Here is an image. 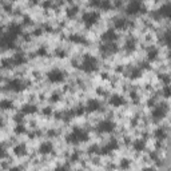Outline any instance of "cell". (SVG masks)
Instances as JSON below:
<instances>
[{
    "label": "cell",
    "instance_id": "5bb4252c",
    "mask_svg": "<svg viewBox=\"0 0 171 171\" xmlns=\"http://www.w3.org/2000/svg\"><path fill=\"white\" fill-rule=\"evenodd\" d=\"M114 25L116 30H126L128 25V21H127V19H124V17H118V19H115Z\"/></svg>",
    "mask_w": 171,
    "mask_h": 171
},
{
    "label": "cell",
    "instance_id": "8fae6325",
    "mask_svg": "<svg viewBox=\"0 0 171 171\" xmlns=\"http://www.w3.org/2000/svg\"><path fill=\"white\" fill-rule=\"evenodd\" d=\"M86 110L90 111V112L100 110V102L96 100V99H90L87 102V104H86Z\"/></svg>",
    "mask_w": 171,
    "mask_h": 171
},
{
    "label": "cell",
    "instance_id": "83f0119b",
    "mask_svg": "<svg viewBox=\"0 0 171 171\" xmlns=\"http://www.w3.org/2000/svg\"><path fill=\"white\" fill-rule=\"evenodd\" d=\"M163 40H164L166 46L171 47V31H167V32L164 34V36H163Z\"/></svg>",
    "mask_w": 171,
    "mask_h": 171
},
{
    "label": "cell",
    "instance_id": "4fadbf2b",
    "mask_svg": "<svg viewBox=\"0 0 171 171\" xmlns=\"http://www.w3.org/2000/svg\"><path fill=\"white\" fill-rule=\"evenodd\" d=\"M110 104L111 106H114V107H120V106H123L126 100H124V98L123 96H120V95H112L110 98Z\"/></svg>",
    "mask_w": 171,
    "mask_h": 171
},
{
    "label": "cell",
    "instance_id": "e0dca14e",
    "mask_svg": "<svg viewBox=\"0 0 171 171\" xmlns=\"http://www.w3.org/2000/svg\"><path fill=\"white\" fill-rule=\"evenodd\" d=\"M53 150V146H52V143L51 142H44L42 146H40V152H42V154H49V152H51Z\"/></svg>",
    "mask_w": 171,
    "mask_h": 171
},
{
    "label": "cell",
    "instance_id": "d590c367",
    "mask_svg": "<svg viewBox=\"0 0 171 171\" xmlns=\"http://www.w3.org/2000/svg\"><path fill=\"white\" fill-rule=\"evenodd\" d=\"M43 112H44L46 115H49V114H52V110L49 109V107H47V109H44V110H43Z\"/></svg>",
    "mask_w": 171,
    "mask_h": 171
},
{
    "label": "cell",
    "instance_id": "f1b7e54d",
    "mask_svg": "<svg viewBox=\"0 0 171 171\" xmlns=\"http://www.w3.org/2000/svg\"><path fill=\"white\" fill-rule=\"evenodd\" d=\"M78 10H79V8L76 7V6H75V7H71L70 10L67 11V16H68V17H74L76 13H78Z\"/></svg>",
    "mask_w": 171,
    "mask_h": 171
},
{
    "label": "cell",
    "instance_id": "52a82bcc",
    "mask_svg": "<svg viewBox=\"0 0 171 171\" xmlns=\"http://www.w3.org/2000/svg\"><path fill=\"white\" fill-rule=\"evenodd\" d=\"M118 51V46H116L115 42H111V43H106L103 42V44L100 46V53L103 56H110V55H114V53Z\"/></svg>",
    "mask_w": 171,
    "mask_h": 171
},
{
    "label": "cell",
    "instance_id": "d6986e66",
    "mask_svg": "<svg viewBox=\"0 0 171 171\" xmlns=\"http://www.w3.org/2000/svg\"><path fill=\"white\" fill-rule=\"evenodd\" d=\"M158 53H159L158 48L152 46V47L148 48V51H147V58H148V59H150V60H155L156 58H158Z\"/></svg>",
    "mask_w": 171,
    "mask_h": 171
},
{
    "label": "cell",
    "instance_id": "7a4b0ae2",
    "mask_svg": "<svg viewBox=\"0 0 171 171\" xmlns=\"http://www.w3.org/2000/svg\"><path fill=\"white\" fill-rule=\"evenodd\" d=\"M88 139V134L82 128H75L72 132H71L68 136H67V142L74 143V145H78L80 142H84Z\"/></svg>",
    "mask_w": 171,
    "mask_h": 171
},
{
    "label": "cell",
    "instance_id": "d4e9b609",
    "mask_svg": "<svg viewBox=\"0 0 171 171\" xmlns=\"http://www.w3.org/2000/svg\"><path fill=\"white\" fill-rule=\"evenodd\" d=\"M162 94H163V96H166V98H171V86L166 84L163 90H162Z\"/></svg>",
    "mask_w": 171,
    "mask_h": 171
},
{
    "label": "cell",
    "instance_id": "1f68e13d",
    "mask_svg": "<svg viewBox=\"0 0 171 171\" xmlns=\"http://www.w3.org/2000/svg\"><path fill=\"white\" fill-rule=\"evenodd\" d=\"M12 104H11V102H7V100H3L2 102V107H3V109L4 110H7V109H10V107H11Z\"/></svg>",
    "mask_w": 171,
    "mask_h": 171
},
{
    "label": "cell",
    "instance_id": "603a6c76",
    "mask_svg": "<svg viewBox=\"0 0 171 171\" xmlns=\"http://www.w3.org/2000/svg\"><path fill=\"white\" fill-rule=\"evenodd\" d=\"M145 147H146V142L143 141V139H139V141H136L134 143V148L136 151H142V150H145Z\"/></svg>",
    "mask_w": 171,
    "mask_h": 171
},
{
    "label": "cell",
    "instance_id": "ffe728a7",
    "mask_svg": "<svg viewBox=\"0 0 171 171\" xmlns=\"http://www.w3.org/2000/svg\"><path fill=\"white\" fill-rule=\"evenodd\" d=\"M12 62H13V64H15V66H19V64H23V63H25L24 53H16V55H13Z\"/></svg>",
    "mask_w": 171,
    "mask_h": 171
},
{
    "label": "cell",
    "instance_id": "484cf974",
    "mask_svg": "<svg viewBox=\"0 0 171 171\" xmlns=\"http://www.w3.org/2000/svg\"><path fill=\"white\" fill-rule=\"evenodd\" d=\"M15 154L16 155H24L25 154V146L24 145H20V146H17L16 148H15Z\"/></svg>",
    "mask_w": 171,
    "mask_h": 171
},
{
    "label": "cell",
    "instance_id": "7c38bea8",
    "mask_svg": "<svg viewBox=\"0 0 171 171\" xmlns=\"http://www.w3.org/2000/svg\"><path fill=\"white\" fill-rule=\"evenodd\" d=\"M118 148V142L115 141V139H111V141L107 143V145L102 148V154H110L111 151H114V150H116Z\"/></svg>",
    "mask_w": 171,
    "mask_h": 171
},
{
    "label": "cell",
    "instance_id": "277c9868",
    "mask_svg": "<svg viewBox=\"0 0 171 171\" xmlns=\"http://www.w3.org/2000/svg\"><path fill=\"white\" fill-rule=\"evenodd\" d=\"M47 78L51 83H62L66 78V72H63V71L59 70V68H53L48 72Z\"/></svg>",
    "mask_w": 171,
    "mask_h": 171
},
{
    "label": "cell",
    "instance_id": "f546056e",
    "mask_svg": "<svg viewBox=\"0 0 171 171\" xmlns=\"http://www.w3.org/2000/svg\"><path fill=\"white\" fill-rule=\"evenodd\" d=\"M126 49H127L128 52H131V51H134L135 49V42L134 40H127V42H126Z\"/></svg>",
    "mask_w": 171,
    "mask_h": 171
},
{
    "label": "cell",
    "instance_id": "3957f363",
    "mask_svg": "<svg viewBox=\"0 0 171 171\" xmlns=\"http://www.w3.org/2000/svg\"><path fill=\"white\" fill-rule=\"evenodd\" d=\"M145 7H143V4L141 0H131L127 7H126V13L127 15H136L139 12H145Z\"/></svg>",
    "mask_w": 171,
    "mask_h": 171
},
{
    "label": "cell",
    "instance_id": "cb8c5ba5",
    "mask_svg": "<svg viewBox=\"0 0 171 171\" xmlns=\"http://www.w3.org/2000/svg\"><path fill=\"white\" fill-rule=\"evenodd\" d=\"M155 136H156V139H164L167 136V132H166L164 128H158L155 131Z\"/></svg>",
    "mask_w": 171,
    "mask_h": 171
},
{
    "label": "cell",
    "instance_id": "74e56055",
    "mask_svg": "<svg viewBox=\"0 0 171 171\" xmlns=\"http://www.w3.org/2000/svg\"><path fill=\"white\" fill-rule=\"evenodd\" d=\"M169 58H170V59H171V52H170V55H169Z\"/></svg>",
    "mask_w": 171,
    "mask_h": 171
},
{
    "label": "cell",
    "instance_id": "e575fe53",
    "mask_svg": "<svg viewBox=\"0 0 171 171\" xmlns=\"http://www.w3.org/2000/svg\"><path fill=\"white\" fill-rule=\"evenodd\" d=\"M58 100H59V95H58V94L51 96V102H58Z\"/></svg>",
    "mask_w": 171,
    "mask_h": 171
},
{
    "label": "cell",
    "instance_id": "8d00e7d4",
    "mask_svg": "<svg viewBox=\"0 0 171 171\" xmlns=\"http://www.w3.org/2000/svg\"><path fill=\"white\" fill-rule=\"evenodd\" d=\"M46 52H47V51H46L44 48H40V49H39V55H46Z\"/></svg>",
    "mask_w": 171,
    "mask_h": 171
},
{
    "label": "cell",
    "instance_id": "d6a6232c",
    "mask_svg": "<svg viewBox=\"0 0 171 171\" xmlns=\"http://www.w3.org/2000/svg\"><path fill=\"white\" fill-rule=\"evenodd\" d=\"M159 79L163 80V82H164L166 84H169V82H170V78H169V76H166V75H160V76H159Z\"/></svg>",
    "mask_w": 171,
    "mask_h": 171
},
{
    "label": "cell",
    "instance_id": "4316f807",
    "mask_svg": "<svg viewBox=\"0 0 171 171\" xmlns=\"http://www.w3.org/2000/svg\"><path fill=\"white\" fill-rule=\"evenodd\" d=\"M100 10H110L111 8V3H110V0H102V3H100Z\"/></svg>",
    "mask_w": 171,
    "mask_h": 171
},
{
    "label": "cell",
    "instance_id": "44dd1931",
    "mask_svg": "<svg viewBox=\"0 0 171 171\" xmlns=\"http://www.w3.org/2000/svg\"><path fill=\"white\" fill-rule=\"evenodd\" d=\"M141 74H142V68H141V67H134V68L130 70V78H131V79L139 78Z\"/></svg>",
    "mask_w": 171,
    "mask_h": 171
},
{
    "label": "cell",
    "instance_id": "ba28073f",
    "mask_svg": "<svg viewBox=\"0 0 171 171\" xmlns=\"http://www.w3.org/2000/svg\"><path fill=\"white\" fill-rule=\"evenodd\" d=\"M96 130L99 132H112L115 130V123L110 119H104L98 123Z\"/></svg>",
    "mask_w": 171,
    "mask_h": 171
},
{
    "label": "cell",
    "instance_id": "ac0fdd59",
    "mask_svg": "<svg viewBox=\"0 0 171 171\" xmlns=\"http://www.w3.org/2000/svg\"><path fill=\"white\" fill-rule=\"evenodd\" d=\"M70 40L72 43H76V44H86L87 43V40H86L82 35H78V34H74L70 36Z\"/></svg>",
    "mask_w": 171,
    "mask_h": 171
},
{
    "label": "cell",
    "instance_id": "5b68a950",
    "mask_svg": "<svg viewBox=\"0 0 171 171\" xmlns=\"http://www.w3.org/2000/svg\"><path fill=\"white\" fill-rule=\"evenodd\" d=\"M99 17H100L99 12H96V11H90V12L83 13L82 20H83V23L87 25V27H91V25H94V24H95L96 21L99 20Z\"/></svg>",
    "mask_w": 171,
    "mask_h": 171
},
{
    "label": "cell",
    "instance_id": "30bf717a",
    "mask_svg": "<svg viewBox=\"0 0 171 171\" xmlns=\"http://www.w3.org/2000/svg\"><path fill=\"white\" fill-rule=\"evenodd\" d=\"M118 39V35L114 30H107L104 34L102 35V40L106 43H111V42H115V40Z\"/></svg>",
    "mask_w": 171,
    "mask_h": 171
},
{
    "label": "cell",
    "instance_id": "9a60e30c",
    "mask_svg": "<svg viewBox=\"0 0 171 171\" xmlns=\"http://www.w3.org/2000/svg\"><path fill=\"white\" fill-rule=\"evenodd\" d=\"M159 15L163 17H167V19H171V4H166L162 8H159Z\"/></svg>",
    "mask_w": 171,
    "mask_h": 171
},
{
    "label": "cell",
    "instance_id": "4dcf8cb0",
    "mask_svg": "<svg viewBox=\"0 0 171 171\" xmlns=\"http://www.w3.org/2000/svg\"><path fill=\"white\" fill-rule=\"evenodd\" d=\"M100 3H102V0H91V2H90V6L94 7V8H99L100 7Z\"/></svg>",
    "mask_w": 171,
    "mask_h": 171
},
{
    "label": "cell",
    "instance_id": "9c48e42d",
    "mask_svg": "<svg viewBox=\"0 0 171 171\" xmlns=\"http://www.w3.org/2000/svg\"><path fill=\"white\" fill-rule=\"evenodd\" d=\"M8 87H10L11 91L13 92H20V91H23L24 90V82L23 80H20V79H12L10 83H8Z\"/></svg>",
    "mask_w": 171,
    "mask_h": 171
},
{
    "label": "cell",
    "instance_id": "7402d4cb",
    "mask_svg": "<svg viewBox=\"0 0 171 171\" xmlns=\"http://www.w3.org/2000/svg\"><path fill=\"white\" fill-rule=\"evenodd\" d=\"M35 111H36V107H35V106H32V104H27V106H24L23 109H21V112H23L24 115L34 114Z\"/></svg>",
    "mask_w": 171,
    "mask_h": 171
},
{
    "label": "cell",
    "instance_id": "8992f818",
    "mask_svg": "<svg viewBox=\"0 0 171 171\" xmlns=\"http://www.w3.org/2000/svg\"><path fill=\"white\" fill-rule=\"evenodd\" d=\"M169 112V106L166 104V103H159V104H156L154 107V110H152V118L155 119H163L166 115H167Z\"/></svg>",
    "mask_w": 171,
    "mask_h": 171
},
{
    "label": "cell",
    "instance_id": "2e32d148",
    "mask_svg": "<svg viewBox=\"0 0 171 171\" xmlns=\"http://www.w3.org/2000/svg\"><path fill=\"white\" fill-rule=\"evenodd\" d=\"M8 34H11L12 36H17V35H20L21 34V25L20 24H16V23H13L10 25V30H8Z\"/></svg>",
    "mask_w": 171,
    "mask_h": 171
},
{
    "label": "cell",
    "instance_id": "6da1fadb",
    "mask_svg": "<svg viewBox=\"0 0 171 171\" xmlns=\"http://www.w3.org/2000/svg\"><path fill=\"white\" fill-rule=\"evenodd\" d=\"M80 68H82L84 72H94L98 68V60L96 58H94L92 55H86L83 58L82 63H80Z\"/></svg>",
    "mask_w": 171,
    "mask_h": 171
},
{
    "label": "cell",
    "instance_id": "836d02e7",
    "mask_svg": "<svg viewBox=\"0 0 171 171\" xmlns=\"http://www.w3.org/2000/svg\"><path fill=\"white\" fill-rule=\"evenodd\" d=\"M15 131L17 132V134H20V132H24V127H23V126H16V130H15Z\"/></svg>",
    "mask_w": 171,
    "mask_h": 171
}]
</instances>
